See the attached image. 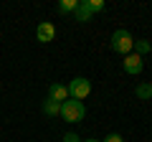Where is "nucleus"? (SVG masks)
Returning <instances> with one entry per match:
<instances>
[{"mask_svg": "<svg viewBox=\"0 0 152 142\" xmlns=\"http://www.w3.org/2000/svg\"><path fill=\"white\" fill-rule=\"evenodd\" d=\"M86 3H89V8H91V13L104 10V0H86Z\"/></svg>", "mask_w": 152, "mask_h": 142, "instance_id": "nucleus-12", "label": "nucleus"}, {"mask_svg": "<svg viewBox=\"0 0 152 142\" xmlns=\"http://www.w3.org/2000/svg\"><path fill=\"white\" fill-rule=\"evenodd\" d=\"M102 142H124V140H122V135L112 132V135H107V140H102Z\"/></svg>", "mask_w": 152, "mask_h": 142, "instance_id": "nucleus-13", "label": "nucleus"}, {"mask_svg": "<svg viewBox=\"0 0 152 142\" xmlns=\"http://www.w3.org/2000/svg\"><path fill=\"white\" fill-rule=\"evenodd\" d=\"M41 112H43L46 117H58L61 114V104L53 102V99H46V102L41 104Z\"/></svg>", "mask_w": 152, "mask_h": 142, "instance_id": "nucleus-8", "label": "nucleus"}, {"mask_svg": "<svg viewBox=\"0 0 152 142\" xmlns=\"http://www.w3.org/2000/svg\"><path fill=\"white\" fill-rule=\"evenodd\" d=\"M66 89H69V97H71V99H79V102H81V99H86L89 91H91V81L84 79V76H76Z\"/></svg>", "mask_w": 152, "mask_h": 142, "instance_id": "nucleus-3", "label": "nucleus"}, {"mask_svg": "<svg viewBox=\"0 0 152 142\" xmlns=\"http://www.w3.org/2000/svg\"><path fill=\"white\" fill-rule=\"evenodd\" d=\"M81 142H102V140H91V137H89V140H81Z\"/></svg>", "mask_w": 152, "mask_h": 142, "instance_id": "nucleus-15", "label": "nucleus"}, {"mask_svg": "<svg viewBox=\"0 0 152 142\" xmlns=\"http://www.w3.org/2000/svg\"><path fill=\"white\" fill-rule=\"evenodd\" d=\"M132 48L137 51V56H145V53H150V51H152V43H150L147 38H142V41H134Z\"/></svg>", "mask_w": 152, "mask_h": 142, "instance_id": "nucleus-10", "label": "nucleus"}, {"mask_svg": "<svg viewBox=\"0 0 152 142\" xmlns=\"http://www.w3.org/2000/svg\"><path fill=\"white\" fill-rule=\"evenodd\" d=\"M91 15H94V13H91V8H89V3H86V0H79V5H76V10H74V18L79 23H89Z\"/></svg>", "mask_w": 152, "mask_h": 142, "instance_id": "nucleus-7", "label": "nucleus"}, {"mask_svg": "<svg viewBox=\"0 0 152 142\" xmlns=\"http://www.w3.org/2000/svg\"><path fill=\"white\" fill-rule=\"evenodd\" d=\"M134 94L142 99V102H147V99H152V84L150 81H145V84H140V86L134 89Z\"/></svg>", "mask_w": 152, "mask_h": 142, "instance_id": "nucleus-9", "label": "nucleus"}, {"mask_svg": "<svg viewBox=\"0 0 152 142\" xmlns=\"http://www.w3.org/2000/svg\"><path fill=\"white\" fill-rule=\"evenodd\" d=\"M64 142H81V137L74 135V132H69V135H64Z\"/></svg>", "mask_w": 152, "mask_h": 142, "instance_id": "nucleus-14", "label": "nucleus"}, {"mask_svg": "<svg viewBox=\"0 0 152 142\" xmlns=\"http://www.w3.org/2000/svg\"><path fill=\"white\" fill-rule=\"evenodd\" d=\"M48 99H53V102L64 104L66 99H69V89H66L64 84H51V86H48Z\"/></svg>", "mask_w": 152, "mask_h": 142, "instance_id": "nucleus-6", "label": "nucleus"}, {"mask_svg": "<svg viewBox=\"0 0 152 142\" xmlns=\"http://www.w3.org/2000/svg\"><path fill=\"white\" fill-rule=\"evenodd\" d=\"M66 122H81L84 117H86V107H84V102H79V99H66L64 104H61V114Z\"/></svg>", "mask_w": 152, "mask_h": 142, "instance_id": "nucleus-1", "label": "nucleus"}, {"mask_svg": "<svg viewBox=\"0 0 152 142\" xmlns=\"http://www.w3.org/2000/svg\"><path fill=\"white\" fill-rule=\"evenodd\" d=\"M109 46H112V51H117V53H129L132 46H134V38H132V33L127 31V28H119V31L112 33V38H109Z\"/></svg>", "mask_w": 152, "mask_h": 142, "instance_id": "nucleus-2", "label": "nucleus"}, {"mask_svg": "<svg viewBox=\"0 0 152 142\" xmlns=\"http://www.w3.org/2000/svg\"><path fill=\"white\" fill-rule=\"evenodd\" d=\"M124 71L127 74H132V76H137V74H140L142 71V56H137V53H127L124 56Z\"/></svg>", "mask_w": 152, "mask_h": 142, "instance_id": "nucleus-5", "label": "nucleus"}, {"mask_svg": "<svg viewBox=\"0 0 152 142\" xmlns=\"http://www.w3.org/2000/svg\"><path fill=\"white\" fill-rule=\"evenodd\" d=\"M36 38L41 41V43H51V41L56 38V28H53V23H48V20L38 23V28H36Z\"/></svg>", "mask_w": 152, "mask_h": 142, "instance_id": "nucleus-4", "label": "nucleus"}, {"mask_svg": "<svg viewBox=\"0 0 152 142\" xmlns=\"http://www.w3.org/2000/svg\"><path fill=\"white\" fill-rule=\"evenodd\" d=\"M76 5H79V0H61L58 3V13H74Z\"/></svg>", "mask_w": 152, "mask_h": 142, "instance_id": "nucleus-11", "label": "nucleus"}]
</instances>
